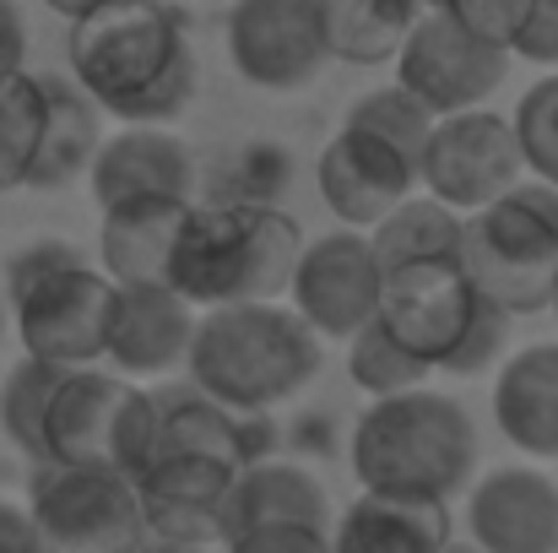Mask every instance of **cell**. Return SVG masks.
Segmentation results:
<instances>
[{
    "instance_id": "cell-40",
    "label": "cell",
    "mask_w": 558,
    "mask_h": 553,
    "mask_svg": "<svg viewBox=\"0 0 558 553\" xmlns=\"http://www.w3.org/2000/svg\"><path fill=\"white\" fill-rule=\"evenodd\" d=\"M27 71V16L16 0H0V76Z\"/></svg>"
},
{
    "instance_id": "cell-23",
    "label": "cell",
    "mask_w": 558,
    "mask_h": 553,
    "mask_svg": "<svg viewBox=\"0 0 558 553\" xmlns=\"http://www.w3.org/2000/svg\"><path fill=\"white\" fill-rule=\"evenodd\" d=\"M450 549V510L439 500L407 494H359L337 527L331 553H445Z\"/></svg>"
},
{
    "instance_id": "cell-42",
    "label": "cell",
    "mask_w": 558,
    "mask_h": 553,
    "mask_svg": "<svg viewBox=\"0 0 558 553\" xmlns=\"http://www.w3.org/2000/svg\"><path fill=\"white\" fill-rule=\"evenodd\" d=\"M5 326H11V304H5V288H0V337H5Z\"/></svg>"
},
{
    "instance_id": "cell-34",
    "label": "cell",
    "mask_w": 558,
    "mask_h": 553,
    "mask_svg": "<svg viewBox=\"0 0 558 553\" xmlns=\"http://www.w3.org/2000/svg\"><path fill=\"white\" fill-rule=\"evenodd\" d=\"M439 11H445V16H456V22H461L466 33H477L483 44L510 49V44L521 38V27H526L532 0H445Z\"/></svg>"
},
{
    "instance_id": "cell-20",
    "label": "cell",
    "mask_w": 558,
    "mask_h": 553,
    "mask_svg": "<svg viewBox=\"0 0 558 553\" xmlns=\"http://www.w3.org/2000/svg\"><path fill=\"white\" fill-rule=\"evenodd\" d=\"M494 423L521 456L558 461V342H532L499 364Z\"/></svg>"
},
{
    "instance_id": "cell-10",
    "label": "cell",
    "mask_w": 558,
    "mask_h": 553,
    "mask_svg": "<svg viewBox=\"0 0 558 553\" xmlns=\"http://www.w3.org/2000/svg\"><path fill=\"white\" fill-rule=\"evenodd\" d=\"M483 293L466 277L461 255L445 261H412V266H390L379 282V310L374 321L423 364L439 369L450 364V353L461 348V337L472 332V321L483 315Z\"/></svg>"
},
{
    "instance_id": "cell-2",
    "label": "cell",
    "mask_w": 558,
    "mask_h": 553,
    "mask_svg": "<svg viewBox=\"0 0 558 553\" xmlns=\"http://www.w3.org/2000/svg\"><path fill=\"white\" fill-rule=\"evenodd\" d=\"M353 478L369 494H407V500H439L450 505L456 494L472 489L477 472V429L472 412L434 390H401L379 396L353 423Z\"/></svg>"
},
{
    "instance_id": "cell-12",
    "label": "cell",
    "mask_w": 558,
    "mask_h": 553,
    "mask_svg": "<svg viewBox=\"0 0 558 553\" xmlns=\"http://www.w3.org/2000/svg\"><path fill=\"white\" fill-rule=\"evenodd\" d=\"M379 282H385V272L374 261L369 233L331 228L304 244L293 282H288V304L320 342H348L374 321Z\"/></svg>"
},
{
    "instance_id": "cell-1",
    "label": "cell",
    "mask_w": 558,
    "mask_h": 553,
    "mask_svg": "<svg viewBox=\"0 0 558 553\" xmlns=\"http://www.w3.org/2000/svg\"><path fill=\"white\" fill-rule=\"evenodd\" d=\"M71 82L125 125L180 120L201 87L185 16L169 0H109L71 22Z\"/></svg>"
},
{
    "instance_id": "cell-5",
    "label": "cell",
    "mask_w": 558,
    "mask_h": 553,
    "mask_svg": "<svg viewBox=\"0 0 558 553\" xmlns=\"http://www.w3.org/2000/svg\"><path fill=\"white\" fill-rule=\"evenodd\" d=\"M461 266L505 315H537L554 299L558 272V190L543 180L510 184L499 201L466 217Z\"/></svg>"
},
{
    "instance_id": "cell-43",
    "label": "cell",
    "mask_w": 558,
    "mask_h": 553,
    "mask_svg": "<svg viewBox=\"0 0 558 553\" xmlns=\"http://www.w3.org/2000/svg\"><path fill=\"white\" fill-rule=\"evenodd\" d=\"M548 310H554V315H558V272H554V299H548Z\"/></svg>"
},
{
    "instance_id": "cell-21",
    "label": "cell",
    "mask_w": 558,
    "mask_h": 553,
    "mask_svg": "<svg viewBox=\"0 0 558 553\" xmlns=\"http://www.w3.org/2000/svg\"><path fill=\"white\" fill-rule=\"evenodd\" d=\"M195 201H120L104 206L98 223V272L114 288L136 282H169V255L180 239V223Z\"/></svg>"
},
{
    "instance_id": "cell-8",
    "label": "cell",
    "mask_w": 558,
    "mask_h": 553,
    "mask_svg": "<svg viewBox=\"0 0 558 553\" xmlns=\"http://www.w3.org/2000/svg\"><path fill=\"white\" fill-rule=\"evenodd\" d=\"M521 180H526V158H521L510 115L466 109V115L434 120L423 158H417V190H428L450 212L472 217Z\"/></svg>"
},
{
    "instance_id": "cell-30",
    "label": "cell",
    "mask_w": 558,
    "mask_h": 553,
    "mask_svg": "<svg viewBox=\"0 0 558 553\" xmlns=\"http://www.w3.org/2000/svg\"><path fill=\"white\" fill-rule=\"evenodd\" d=\"M428 374H434V369L423 364L417 353H407L379 321H369L359 337H348V380H353L369 401L417 390V385H428Z\"/></svg>"
},
{
    "instance_id": "cell-11",
    "label": "cell",
    "mask_w": 558,
    "mask_h": 553,
    "mask_svg": "<svg viewBox=\"0 0 558 553\" xmlns=\"http://www.w3.org/2000/svg\"><path fill=\"white\" fill-rule=\"evenodd\" d=\"M109 304H114V282L98 272V261H76L11 299V332L27 359L60 369L104 364Z\"/></svg>"
},
{
    "instance_id": "cell-14",
    "label": "cell",
    "mask_w": 558,
    "mask_h": 553,
    "mask_svg": "<svg viewBox=\"0 0 558 553\" xmlns=\"http://www.w3.org/2000/svg\"><path fill=\"white\" fill-rule=\"evenodd\" d=\"M315 190L342 228L369 233L390 206H401L417 190V164L374 131L342 125L315 158Z\"/></svg>"
},
{
    "instance_id": "cell-45",
    "label": "cell",
    "mask_w": 558,
    "mask_h": 553,
    "mask_svg": "<svg viewBox=\"0 0 558 553\" xmlns=\"http://www.w3.org/2000/svg\"><path fill=\"white\" fill-rule=\"evenodd\" d=\"M195 5H233V0H195Z\"/></svg>"
},
{
    "instance_id": "cell-32",
    "label": "cell",
    "mask_w": 558,
    "mask_h": 553,
    "mask_svg": "<svg viewBox=\"0 0 558 553\" xmlns=\"http://www.w3.org/2000/svg\"><path fill=\"white\" fill-rule=\"evenodd\" d=\"M510 125H515L526 175L558 190V71H548L543 82H532V87L521 93Z\"/></svg>"
},
{
    "instance_id": "cell-13",
    "label": "cell",
    "mask_w": 558,
    "mask_h": 553,
    "mask_svg": "<svg viewBox=\"0 0 558 553\" xmlns=\"http://www.w3.org/2000/svg\"><path fill=\"white\" fill-rule=\"evenodd\" d=\"M228 60L260 93H299L326 71L320 0H233Z\"/></svg>"
},
{
    "instance_id": "cell-37",
    "label": "cell",
    "mask_w": 558,
    "mask_h": 553,
    "mask_svg": "<svg viewBox=\"0 0 558 553\" xmlns=\"http://www.w3.org/2000/svg\"><path fill=\"white\" fill-rule=\"evenodd\" d=\"M142 553H228V527L222 521H163V527H147Z\"/></svg>"
},
{
    "instance_id": "cell-15",
    "label": "cell",
    "mask_w": 558,
    "mask_h": 553,
    "mask_svg": "<svg viewBox=\"0 0 558 553\" xmlns=\"http://www.w3.org/2000/svg\"><path fill=\"white\" fill-rule=\"evenodd\" d=\"M87 190L98 206L120 201H201V158L169 125H120L104 136Z\"/></svg>"
},
{
    "instance_id": "cell-31",
    "label": "cell",
    "mask_w": 558,
    "mask_h": 553,
    "mask_svg": "<svg viewBox=\"0 0 558 553\" xmlns=\"http://www.w3.org/2000/svg\"><path fill=\"white\" fill-rule=\"evenodd\" d=\"M342 125H359V131H374L379 142H390V147H401L412 164L423 158V142H428V131H434V115L401 87V82H385V87H374L364 93L353 109H348V120Z\"/></svg>"
},
{
    "instance_id": "cell-25",
    "label": "cell",
    "mask_w": 558,
    "mask_h": 553,
    "mask_svg": "<svg viewBox=\"0 0 558 553\" xmlns=\"http://www.w3.org/2000/svg\"><path fill=\"white\" fill-rule=\"evenodd\" d=\"M417 11V0H320L326 55L342 65H390Z\"/></svg>"
},
{
    "instance_id": "cell-27",
    "label": "cell",
    "mask_w": 558,
    "mask_h": 553,
    "mask_svg": "<svg viewBox=\"0 0 558 553\" xmlns=\"http://www.w3.org/2000/svg\"><path fill=\"white\" fill-rule=\"evenodd\" d=\"M71 369L44 364V359H16L0 380V434L33 461L44 467L49 461V445H44V423H49V407H54V390Z\"/></svg>"
},
{
    "instance_id": "cell-6",
    "label": "cell",
    "mask_w": 558,
    "mask_h": 553,
    "mask_svg": "<svg viewBox=\"0 0 558 553\" xmlns=\"http://www.w3.org/2000/svg\"><path fill=\"white\" fill-rule=\"evenodd\" d=\"M44 445L60 467H104L136 483L158 456V401L114 369H71L54 390Z\"/></svg>"
},
{
    "instance_id": "cell-18",
    "label": "cell",
    "mask_w": 558,
    "mask_h": 553,
    "mask_svg": "<svg viewBox=\"0 0 558 553\" xmlns=\"http://www.w3.org/2000/svg\"><path fill=\"white\" fill-rule=\"evenodd\" d=\"M158 401V456L180 450V456H211L228 467H250L271 456V418L266 412H233L222 401H211L195 385H163L153 390Z\"/></svg>"
},
{
    "instance_id": "cell-29",
    "label": "cell",
    "mask_w": 558,
    "mask_h": 553,
    "mask_svg": "<svg viewBox=\"0 0 558 553\" xmlns=\"http://www.w3.org/2000/svg\"><path fill=\"white\" fill-rule=\"evenodd\" d=\"M38 125H44V87L38 71H16L0 76V195L22 190L33 147H38Z\"/></svg>"
},
{
    "instance_id": "cell-16",
    "label": "cell",
    "mask_w": 558,
    "mask_h": 553,
    "mask_svg": "<svg viewBox=\"0 0 558 553\" xmlns=\"http://www.w3.org/2000/svg\"><path fill=\"white\" fill-rule=\"evenodd\" d=\"M477 553H558V483L537 467H494L466 489Z\"/></svg>"
},
{
    "instance_id": "cell-19",
    "label": "cell",
    "mask_w": 558,
    "mask_h": 553,
    "mask_svg": "<svg viewBox=\"0 0 558 553\" xmlns=\"http://www.w3.org/2000/svg\"><path fill=\"white\" fill-rule=\"evenodd\" d=\"M38 87H44V125H38V147H33L22 190H65L87 180L104 147V109L71 76L38 71Z\"/></svg>"
},
{
    "instance_id": "cell-9",
    "label": "cell",
    "mask_w": 558,
    "mask_h": 553,
    "mask_svg": "<svg viewBox=\"0 0 558 553\" xmlns=\"http://www.w3.org/2000/svg\"><path fill=\"white\" fill-rule=\"evenodd\" d=\"M390 65H396V82L434 120H445V115L488 109V98L510 76V49L483 44L477 33H466L445 11H417V22H412V33H407V44Z\"/></svg>"
},
{
    "instance_id": "cell-4",
    "label": "cell",
    "mask_w": 558,
    "mask_h": 553,
    "mask_svg": "<svg viewBox=\"0 0 558 553\" xmlns=\"http://www.w3.org/2000/svg\"><path fill=\"white\" fill-rule=\"evenodd\" d=\"M304 228L288 206H211L195 201L169 255V288L190 310L282 299L304 255Z\"/></svg>"
},
{
    "instance_id": "cell-38",
    "label": "cell",
    "mask_w": 558,
    "mask_h": 553,
    "mask_svg": "<svg viewBox=\"0 0 558 553\" xmlns=\"http://www.w3.org/2000/svg\"><path fill=\"white\" fill-rule=\"evenodd\" d=\"M510 60L558 71V0H532L526 27H521V38L510 44Z\"/></svg>"
},
{
    "instance_id": "cell-33",
    "label": "cell",
    "mask_w": 558,
    "mask_h": 553,
    "mask_svg": "<svg viewBox=\"0 0 558 553\" xmlns=\"http://www.w3.org/2000/svg\"><path fill=\"white\" fill-rule=\"evenodd\" d=\"M76 261H87V255H82L71 239H60V233H33V239H22V244L5 255V266H0L5 304H11L16 293H27L33 282H44V277H54V272L76 266Z\"/></svg>"
},
{
    "instance_id": "cell-26",
    "label": "cell",
    "mask_w": 558,
    "mask_h": 553,
    "mask_svg": "<svg viewBox=\"0 0 558 553\" xmlns=\"http://www.w3.org/2000/svg\"><path fill=\"white\" fill-rule=\"evenodd\" d=\"M461 239H466V217L450 212L445 201H434L428 190H412L401 206H390V212L369 228V244H374L379 272H390V266H412V261H445V255H461Z\"/></svg>"
},
{
    "instance_id": "cell-3",
    "label": "cell",
    "mask_w": 558,
    "mask_h": 553,
    "mask_svg": "<svg viewBox=\"0 0 558 553\" xmlns=\"http://www.w3.org/2000/svg\"><path fill=\"white\" fill-rule=\"evenodd\" d=\"M320 374V337L282 299H250L195 315L185 380L233 412H271Z\"/></svg>"
},
{
    "instance_id": "cell-24",
    "label": "cell",
    "mask_w": 558,
    "mask_h": 553,
    "mask_svg": "<svg viewBox=\"0 0 558 553\" xmlns=\"http://www.w3.org/2000/svg\"><path fill=\"white\" fill-rule=\"evenodd\" d=\"M233 472L239 467L211 461V456H180V450L153 456V467L136 478L147 527H163V521H222Z\"/></svg>"
},
{
    "instance_id": "cell-35",
    "label": "cell",
    "mask_w": 558,
    "mask_h": 553,
    "mask_svg": "<svg viewBox=\"0 0 558 553\" xmlns=\"http://www.w3.org/2000/svg\"><path fill=\"white\" fill-rule=\"evenodd\" d=\"M510 321H515V315H505L499 304H483V315L472 321V332L461 337V348L450 353V364L439 369V374H483V369H494L505 359Z\"/></svg>"
},
{
    "instance_id": "cell-41",
    "label": "cell",
    "mask_w": 558,
    "mask_h": 553,
    "mask_svg": "<svg viewBox=\"0 0 558 553\" xmlns=\"http://www.w3.org/2000/svg\"><path fill=\"white\" fill-rule=\"evenodd\" d=\"M44 5H49V11H60L65 22H76L82 11H93V5H109V0H44Z\"/></svg>"
},
{
    "instance_id": "cell-44",
    "label": "cell",
    "mask_w": 558,
    "mask_h": 553,
    "mask_svg": "<svg viewBox=\"0 0 558 553\" xmlns=\"http://www.w3.org/2000/svg\"><path fill=\"white\" fill-rule=\"evenodd\" d=\"M417 5H423V11H439V5H445V0H417Z\"/></svg>"
},
{
    "instance_id": "cell-36",
    "label": "cell",
    "mask_w": 558,
    "mask_h": 553,
    "mask_svg": "<svg viewBox=\"0 0 558 553\" xmlns=\"http://www.w3.org/2000/svg\"><path fill=\"white\" fill-rule=\"evenodd\" d=\"M228 553H331V527H299V521L244 527L228 532Z\"/></svg>"
},
{
    "instance_id": "cell-17",
    "label": "cell",
    "mask_w": 558,
    "mask_h": 553,
    "mask_svg": "<svg viewBox=\"0 0 558 553\" xmlns=\"http://www.w3.org/2000/svg\"><path fill=\"white\" fill-rule=\"evenodd\" d=\"M190 337H195V310L169 282H136L114 288L109 304V337L104 359L125 380H158L169 369H185Z\"/></svg>"
},
{
    "instance_id": "cell-7",
    "label": "cell",
    "mask_w": 558,
    "mask_h": 553,
    "mask_svg": "<svg viewBox=\"0 0 558 553\" xmlns=\"http://www.w3.org/2000/svg\"><path fill=\"white\" fill-rule=\"evenodd\" d=\"M27 510L38 521L44 553H142L147 538L136 483L104 467H33Z\"/></svg>"
},
{
    "instance_id": "cell-22",
    "label": "cell",
    "mask_w": 558,
    "mask_h": 553,
    "mask_svg": "<svg viewBox=\"0 0 558 553\" xmlns=\"http://www.w3.org/2000/svg\"><path fill=\"white\" fill-rule=\"evenodd\" d=\"M277 521H299V527H331V494L326 483L304 467V461H250L233 472L228 505H222V527L244 532V527H277Z\"/></svg>"
},
{
    "instance_id": "cell-39",
    "label": "cell",
    "mask_w": 558,
    "mask_h": 553,
    "mask_svg": "<svg viewBox=\"0 0 558 553\" xmlns=\"http://www.w3.org/2000/svg\"><path fill=\"white\" fill-rule=\"evenodd\" d=\"M0 553H44L33 510L16 505V500H5V494H0Z\"/></svg>"
},
{
    "instance_id": "cell-28",
    "label": "cell",
    "mask_w": 558,
    "mask_h": 553,
    "mask_svg": "<svg viewBox=\"0 0 558 553\" xmlns=\"http://www.w3.org/2000/svg\"><path fill=\"white\" fill-rule=\"evenodd\" d=\"M288 184H293L288 147H277V142H239L206 175V201L211 206H282Z\"/></svg>"
}]
</instances>
